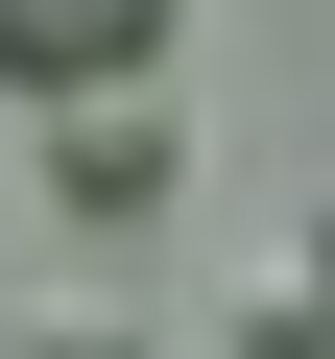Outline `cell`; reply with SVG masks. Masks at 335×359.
Here are the masks:
<instances>
[{
	"instance_id": "1",
	"label": "cell",
	"mask_w": 335,
	"mask_h": 359,
	"mask_svg": "<svg viewBox=\"0 0 335 359\" xmlns=\"http://www.w3.org/2000/svg\"><path fill=\"white\" fill-rule=\"evenodd\" d=\"M168 48V0H0V96H120Z\"/></svg>"
},
{
	"instance_id": "2",
	"label": "cell",
	"mask_w": 335,
	"mask_h": 359,
	"mask_svg": "<svg viewBox=\"0 0 335 359\" xmlns=\"http://www.w3.org/2000/svg\"><path fill=\"white\" fill-rule=\"evenodd\" d=\"M48 192H72V216H144V192H168V120H144V72H120V96H48Z\"/></svg>"
},
{
	"instance_id": "3",
	"label": "cell",
	"mask_w": 335,
	"mask_h": 359,
	"mask_svg": "<svg viewBox=\"0 0 335 359\" xmlns=\"http://www.w3.org/2000/svg\"><path fill=\"white\" fill-rule=\"evenodd\" d=\"M0 359H168V335H144L120 287H48V311H25V335H0Z\"/></svg>"
},
{
	"instance_id": "4",
	"label": "cell",
	"mask_w": 335,
	"mask_h": 359,
	"mask_svg": "<svg viewBox=\"0 0 335 359\" xmlns=\"http://www.w3.org/2000/svg\"><path fill=\"white\" fill-rule=\"evenodd\" d=\"M311 335H335V287H311V264L264 240V264H240V359H311Z\"/></svg>"
}]
</instances>
